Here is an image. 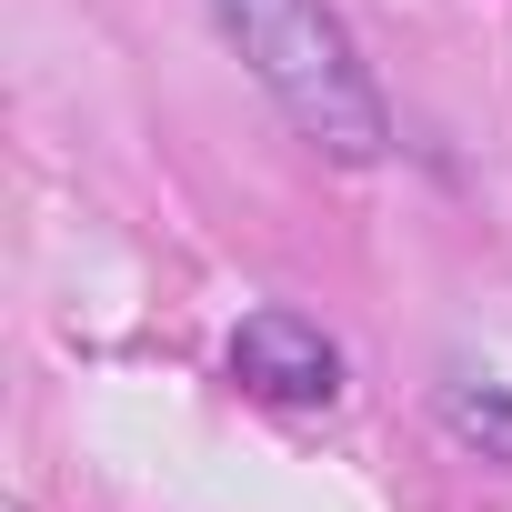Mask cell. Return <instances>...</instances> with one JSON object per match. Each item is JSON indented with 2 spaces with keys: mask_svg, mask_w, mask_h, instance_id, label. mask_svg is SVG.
I'll return each mask as SVG.
<instances>
[{
  "mask_svg": "<svg viewBox=\"0 0 512 512\" xmlns=\"http://www.w3.org/2000/svg\"><path fill=\"white\" fill-rule=\"evenodd\" d=\"M231 382L251 392V402H282V412H322V402H342V342L312 322V312H251L241 332H231Z\"/></svg>",
  "mask_w": 512,
  "mask_h": 512,
  "instance_id": "cell-2",
  "label": "cell"
},
{
  "mask_svg": "<svg viewBox=\"0 0 512 512\" xmlns=\"http://www.w3.org/2000/svg\"><path fill=\"white\" fill-rule=\"evenodd\" d=\"M211 21L322 161L362 171L392 151V101H382V81H372V61L332 0H211Z\"/></svg>",
  "mask_w": 512,
  "mask_h": 512,
  "instance_id": "cell-1",
  "label": "cell"
},
{
  "mask_svg": "<svg viewBox=\"0 0 512 512\" xmlns=\"http://www.w3.org/2000/svg\"><path fill=\"white\" fill-rule=\"evenodd\" d=\"M442 432L472 442L482 462H512V392L502 382H442Z\"/></svg>",
  "mask_w": 512,
  "mask_h": 512,
  "instance_id": "cell-3",
  "label": "cell"
}]
</instances>
